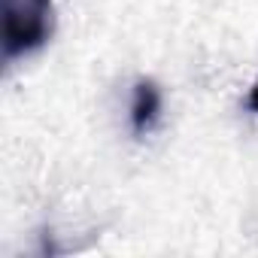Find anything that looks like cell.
Listing matches in <instances>:
<instances>
[{"label": "cell", "mask_w": 258, "mask_h": 258, "mask_svg": "<svg viewBox=\"0 0 258 258\" xmlns=\"http://www.w3.org/2000/svg\"><path fill=\"white\" fill-rule=\"evenodd\" d=\"M4 16V61L43 49L55 31V0H0Z\"/></svg>", "instance_id": "cell-1"}, {"label": "cell", "mask_w": 258, "mask_h": 258, "mask_svg": "<svg viewBox=\"0 0 258 258\" xmlns=\"http://www.w3.org/2000/svg\"><path fill=\"white\" fill-rule=\"evenodd\" d=\"M127 118H131V131L137 137L149 134L158 124V118H161V88H158L155 79H137L134 82V88H131V112H127Z\"/></svg>", "instance_id": "cell-2"}, {"label": "cell", "mask_w": 258, "mask_h": 258, "mask_svg": "<svg viewBox=\"0 0 258 258\" xmlns=\"http://www.w3.org/2000/svg\"><path fill=\"white\" fill-rule=\"evenodd\" d=\"M246 103H249V109L258 115V79L252 82V88H249V97H246Z\"/></svg>", "instance_id": "cell-3"}]
</instances>
